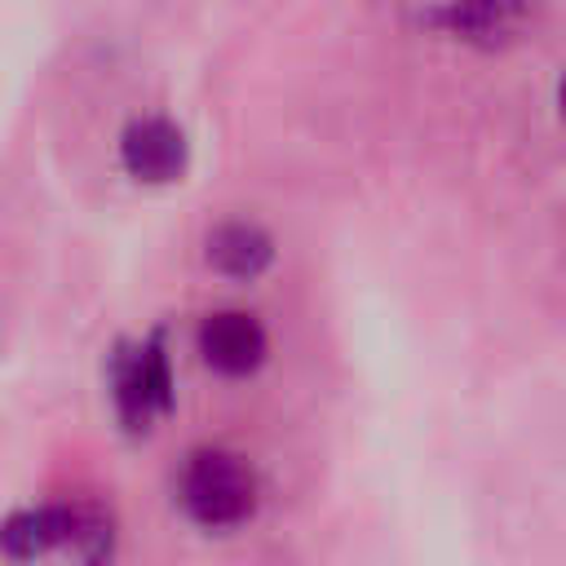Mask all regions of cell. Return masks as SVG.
<instances>
[{
  "label": "cell",
  "instance_id": "1",
  "mask_svg": "<svg viewBox=\"0 0 566 566\" xmlns=\"http://www.w3.org/2000/svg\"><path fill=\"white\" fill-rule=\"evenodd\" d=\"M181 504L208 531L239 526L256 509V478L230 451H199L181 473Z\"/></svg>",
  "mask_w": 566,
  "mask_h": 566
},
{
  "label": "cell",
  "instance_id": "2",
  "mask_svg": "<svg viewBox=\"0 0 566 566\" xmlns=\"http://www.w3.org/2000/svg\"><path fill=\"white\" fill-rule=\"evenodd\" d=\"M115 385V407L128 429H150L168 407H172V376H168V354L159 340H142L133 349L115 354L111 367Z\"/></svg>",
  "mask_w": 566,
  "mask_h": 566
},
{
  "label": "cell",
  "instance_id": "3",
  "mask_svg": "<svg viewBox=\"0 0 566 566\" xmlns=\"http://www.w3.org/2000/svg\"><path fill=\"white\" fill-rule=\"evenodd\" d=\"M186 133L172 124V119H159V115H146V119H133L124 128V142H119V159L124 168L137 177V181H177L181 168H186Z\"/></svg>",
  "mask_w": 566,
  "mask_h": 566
},
{
  "label": "cell",
  "instance_id": "4",
  "mask_svg": "<svg viewBox=\"0 0 566 566\" xmlns=\"http://www.w3.org/2000/svg\"><path fill=\"white\" fill-rule=\"evenodd\" d=\"M199 354L221 376H248L265 363V327L252 314L221 310L199 327Z\"/></svg>",
  "mask_w": 566,
  "mask_h": 566
},
{
  "label": "cell",
  "instance_id": "5",
  "mask_svg": "<svg viewBox=\"0 0 566 566\" xmlns=\"http://www.w3.org/2000/svg\"><path fill=\"white\" fill-rule=\"evenodd\" d=\"M75 539V509L71 504H49V509H27V513H13L4 526H0V548L18 562H31L57 544H71Z\"/></svg>",
  "mask_w": 566,
  "mask_h": 566
},
{
  "label": "cell",
  "instance_id": "6",
  "mask_svg": "<svg viewBox=\"0 0 566 566\" xmlns=\"http://www.w3.org/2000/svg\"><path fill=\"white\" fill-rule=\"evenodd\" d=\"M208 261L212 270H221L226 279H256L270 261H274V243L261 226L252 221H230L221 230H212L208 239Z\"/></svg>",
  "mask_w": 566,
  "mask_h": 566
},
{
  "label": "cell",
  "instance_id": "7",
  "mask_svg": "<svg viewBox=\"0 0 566 566\" xmlns=\"http://www.w3.org/2000/svg\"><path fill=\"white\" fill-rule=\"evenodd\" d=\"M522 9H526V0H455L442 13V22H447V31L464 35V40H495L522 18Z\"/></svg>",
  "mask_w": 566,
  "mask_h": 566
}]
</instances>
